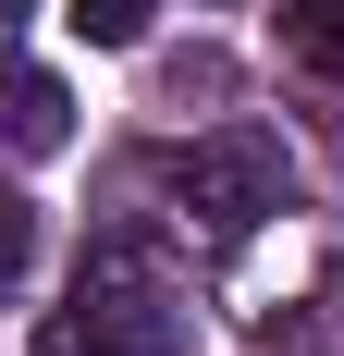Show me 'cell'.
<instances>
[{"label": "cell", "instance_id": "1", "mask_svg": "<svg viewBox=\"0 0 344 356\" xmlns=\"http://www.w3.org/2000/svg\"><path fill=\"white\" fill-rule=\"evenodd\" d=\"M172 184H185V209H197L209 234H246V221L283 209V136L271 123H221V136H197L172 160Z\"/></svg>", "mask_w": 344, "mask_h": 356}, {"label": "cell", "instance_id": "2", "mask_svg": "<svg viewBox=\"0 0 344 356\" xmlns=\"http://www.w3.org/2000/svg\"><path fill=\"white\" fill-rule=\"evenodd\" d=\"M74 307H86V356H197L185 344V307H172V295H136V283H86L74 295Z\"/></svg>", "mask_w": 344, "mask_h": 356}, {"label": "cell", "instance_id": "3", "mask_svg": "<svg viewBox=\"0 0 344 356\" xmlns=\"http://www.w3.org/2000/svg\"><path fill=\"white\" fill-rule=\"evenodd\" d=\"M0 147H13V160H62V147H74V99H62V74L13 62V49H0Z\"/></svg>", "mask_w": 344, "mask_h": 356}, {"label": "cell", "instance_id": "4", "mask_svg": "<svg viewBox=\"0 0 344 356\" xmlns=\"http://www.w3.org/2000/svg\"><path fill=\"white\" fill-rule=\"evenodd\" d=\"M283 49L344 86V0H283Z\"/></svg>", "mask_w": 344, "mask_h": 356}, {"label": "cell", "instance_id": "5", "mask_svg": "<svg viewBox=\"0 0 344 356\" xmlns=\"http://www.w3.org/2000/svg\"><path fill=\"white\" fill-rule=\"evenodd\" d=\"M148 13H160V0H74V37H86V49H136Z\"/></svg>", "mask_w": 344, "mask_h": 356}, {"label": "cell", "instance_id": "6", "mask_svg": "<svg viewBox=\"0 0 344 356\" xmlns=\"http://www.w3.org/2000/svg\"><path fill=\"white\" fill-rule=\"evenodd\" d=\"M25 258H37V209H25V197H13V184H0V283H13Z\"/></svg>", "mask_w": 344, "mask_h": 356}, {"label": "cell", "instance_id": "7", "mask_svg": "<svg viewBox=\"0 0 344 356\" xmlns=\"http://www.w3.org/2000/svg\"><path fill=\"white\" fill-rule=\"evenodd\" d=\"M13 25H25V0H0V37H13Z\"/></svg>", "mask_w": 344, "mask_h": 356}]
</instances>
